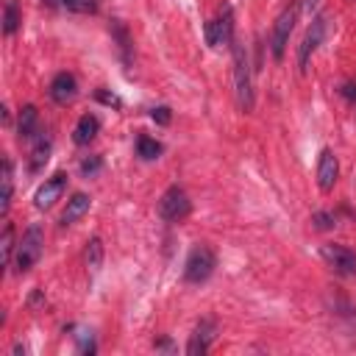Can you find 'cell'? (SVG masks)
I'll return each mask as SVG.
<instances>
[{
    "label": "cell",
    "mask_w": 356,
    "mask_h": 356,
    "mask_svg": "<svg viewBox=\"0 0 356 356\" xmlns=\"http://www.w3.org/2000/svg\"><path fill=\"white\" fill-rule=\"evenodd\" d=\"M234 92L242 111L253 108V70L248 58V47L234 42Z\"/></svg>",
    "instance_id": "cell-1"
},
{
    "label": "cell",
    "mask_w": 356,
    "mask_h": 356,
    "mask_svg": "<svg viewBox=\"0 0 356 356\" xmlns=\"http://www.w3.org/2000/svg\"><path fill=\"white\" fill-rule=\"evenodd\" d=\"M42 245H44L42 225H39V222L28 225V231L22 234V239H19V245H17V253H14V267H17V273H25V270H31V267L39 261Z\"/></svg>",
    "instance_id": "cell-2"
},
{
    "label": "cell",
    "mask_w": 356,
    "mask_h": 356,
    "mask_svg": "<svg viewBox=\"0 0 356 356\" xmlns=\"http://www.w3.org/2000/svg\"><path fill=\"white\" fill-rule=\"evenodd\" d=\"M298 14H300V3L298 0H289V6L278 14L275 25H273V36H270V50H273V58L281 61L284 53H286V42H289V33L298 22Z\"/></svg>",
    "instance_id": "cell-3"
},
{
    "label": "cell",
    "mask_w": 356,
    "mask_h": 356,
    "mask_svg": "<svg viewBox=\"0 0 356 356\" xmlns=\"http://www.w3.org/2000/svg\"><path fill=\"white\" fill-rule=\"evenodd\" d=\"M217 267V259H214V250L206 248V245H197L192 248V253L186 256V264H184V278L189 284H203Z\"/></svg>",
    "instance_id": "cell-4"
},
{
    "label": "cell",
    "mask_w": 356,
    "mask_h": 356,
    "mask_svg": "<svg viewBox=\"0 0 356 356\" xmlns=\"http://www.w3.org/2000/svg\"><path fill=\"white\" fill-rule=\"evenodd\" d=\"M189 211H192V203H189V197L181 186H170L159 200V214L167 222H181Z\"/></svg>",
    "instance_id": "cell-5"
},
{
    "label": "cell",
    "mask_w": 356,
    "mask_h": 356,
    "mask_svg": "<svg viewBox=\"0 0 356 356\" xmlns=\"http://www.w3.org/2000/svg\"><path fill=\"white\" fill-rule=\"evenodd\" d=\"M320 256L337 275H356V253L350 248H345V245H323Z\"/></svg>",
    "instance_id": "cell-6"
},
{
    "label": "cell",
    "mask_w": 356,
    "mask_h": 356,
    "mask_svg": "<svg viewBox=\"0 0 356 356\" xmlns=\"http://www.w3.org/2000/svg\"><path fill=\"white\" fill-rule=\"evenodd\" d=\"M206 42H209V47H220V44L234 42V14L228 6L214 19L206 22Z\"/></svg>",
    "instance_id": "cell-7"
},
{
    "label": "cell",
    "mask_w": 356,
    "mask_h": 356,
    "mask_svg": "<svg viewBox=\"0 0 356 356\" xmlns=\"http://www.w3.org/2000/svg\"><path fill=\"white\" fill-rule=\"evenodd\" d=\"M323 36H325V17H314L312 25H309V31H306V36H303V42H300V50H298V67H300V72L309 70V58L320 47Z\"/></svg>",
    "instance_id": "cell-8"
},
{
    "label": "cell",
    "mask_w": 356,
    "mask_h": 356,
    "mask_svg": "<svg viewBox=\"0 0 356 356\" xmlns=\"http://www.w3.org/2000/svg\"><path fill=\"white\" fill-rule=\"evenodd\" d=\"M64 189H67V172H56L53 178H47V181L36 189V195H33V206L42 209V211L50 209L56 200H61Z\"/></svg>",
    "instance_id": "cell-9"
},
{
    "label": "cell",
    "mask_w": 356,
    "mask_h": 356,
    "mask_svg": "<svg viewBox=\"0 0 356 356\" xmlns=\"http://www.w3.org/2000/svg\"><path fill=\"white\" fill-rule=\"evenodd\" d=\"M337 178H339V161H337V156L325 147V150L320 153V161H317V186H320L323 192H331L334 184H337Z\"/></svg>",
    "instance_id": "cell-10"
},
{
    "label": "cell",
    "mask_w": 356,
    "mask_h": 356,
    "mask_svg": "<svg viewBox=\"0 0 356 356\" xmlns=\"http://www.w3.org/2000/svg\"><path fill=\"white\" fill-rule=\"evenodd\" d=\"M50 97L58 103V106H67V103H72L75 100V95H78V81H75V75H70V72H58L53 81H50Z\"/></svg>",
    "instance_id": "cell-11"
},
{
    "label": "cell",
    "mask_w": 356,
    "mask_h": 356,
    "mask_svg": "<svg viewBox=\"0 0 356 356\" xmlns=\"http://www.w3.org/2000/svg\"><path fill=\"white\" fill-rule=\"evenodd\" d=\"M214 331H217V328H214L211 320H200V323L195 325V334H192L189 345H186V353H189V356H203V353L211 348L214 337H217Z\"/></svg>",
    "instance_id": "cell-12"
},
{
    "label": "cell",
    "mask_w": 356,
    "mask_h": 356,
    "mask_svg": "<svg viewBox=\"0 0 356 356\" xmlns=\"http://www.w3.org/2000/svg\"><path fill=\"white\" fill-rule=\"evenodd\" d=\"M89 206H92V197L83 195V192H75V195L67 200V209L61 211V225H72L78 217H83V214L89 211Z\"/></svg>",
    "instance_id": "cell-13"
},
{
    "label": "cell",
    "mask_w": 356,
    "mask_h": 356,
    "mask_svg": "<svg viewBox=\"0 0 356 356\" xmlns=\"http://www.w3.org/2000/svg\"><path fill=\"white\" fill-rule=\"evenodd\" d=\"M97 131H100V120H97L95 114H83V117L78 120L75 131H72V142H75V145H89V142L97 136Z\"/></svg>",
    "instance_id": "cell-14"
},
{
    "label": "cell",
    "mask_w": 356,
    "mask_h": 356,
    "mask_svg": "<svg viewBox=\"0 0 356 356\" xmlns=\"http://www.w3.org/2000/svg\"><path fill=\"white\" fill-rule=\"evenodd\" d=\"M36 122H39V111L36 106H22L19 111V120H17V136L19 139H33L36 136Z\"/></svg>",
    "instance_id": "cell-15"
},
{
    "label": "cell",
    "mask_w": 356,
    "mask_h": 356,
    "mask_svg": "<svg viewBox=\"0 0 356 356\" xmlns=\"http://www.w3.org/2000/svg\"><path fill=\"white\" fill-rule=\"evenodd\" d=\"M47 159H50V139L42 134V136H36L33 150H31V172H39Z\"/></svg>",
    "instance_id": "cell-16"
},
{
    "label": "cell",
    "mask_w": 356,
    "mask_h": 356,
    "mask_svg": "<svg viewBox=\"0 0 356 356\" xmlns=\"http://www.w3.org/2000/svg\"><path fill=\"white\" fill-rule=\"evenodd\" d=\"M50 6H61L75 14H95L100 8V0H47Z\"/></svg>",
    "instance_id": "cell-17"
},
{
    "label": "cell",
    "mask_w": 356,
    "mask_h": 356,
    "mask_svg": "<svg viewBox=\"0 0 356 356\" xmlns=\"http://www.w3.org/2000/svg\"><path fill=\"white\" fill-rule=\"evenodd\" d=\"M159 153H161V142L150 139L147 134H139V136H136V156H139V159L150 161V159H159Z\"/></svg>",
    "instance_id": "cell-18"
},
{
    "label": "cell",
    "mask_w": 356,
    "mask_h": 356,
    "mask_svg": "<svg viewBox=\"0 0 356 356\" xmlns=\"http://www.w3.org/2000/svg\"><path fill=\"white\" fill-rule=\"evenodd\" d=\"M0 181H3L0 211L6 214V211H8V206H11V189H14V184H11V161H8V159H3V175H0Z\"/></svg>",
    "instance_id": "cell-19"
},
{
    "label": "cell",
    "mask_w": 356,
    "mask_h": 356,
    "mask_svg": "<svg viewBox=\"0 0 356 356\" xmlns=\"http://www.w3.org/2000/svg\"><path fill=\"white\" fill-rule=\"evenodd\" d=\"M19 28V8L17 0H6V11H3V33L11 36Z\"/></svg>",
    "instance_id": "cell-20"
},
{
    "label": "cell",
    "mask_w": 356,
    "mask_h": 356,
    "mask_svg": "<svg viewBox=\"0 0 356 356\" xmlns=\"http://www.w3.org/2000/svg\"><path fill=\"white\" fill-rule=\"evenodd\" d=\"M0 250H3V267H8L14 259H11V250H14V225L6 222L3 228V239H0Z\"/></svg>",
    "instance_id": "cell-21"
},
{
    "label": "cell",
    "mask_w": 356,
    "mask_h": 356,
    "mask_svg": "<svg viewBox=\"0 0 356 356\" xmlns=\"http://www.w3.org/2000/svg\"><path fill=\"white\" fill-rule=\"evenodd\" d=\"M100 261H103V245H100L97 236H92V239L86 242V264H89L92 270H97Z\"/></svg>",
    "instance_id": "cell-22"
},
{
    "label": "cell",
    "mask_w": 356,
    "mask_h": 356,
    "mask_svg": "<svg viewBox=\"0 0 356 356\" xmlns=\"http://www.w3.org/2000/svg\"><path fill=\"white\" fill-rule=\"evenodd\" d=\"M111 31H114V36H117V42H120V50H122V58L128 61V50H131V39H128V31L120 25V22H111Z\"/></svg>",
    "instance_id": "cell-23"
},
{
    "label": "cell",
    "mask_w": 356,
    "mask_h": 356,
    "mask_svg": "<svg viewBox=\"0 0 356 356\" xmlns=\"http://www.w3.org/2000/svg\"><path fill=\"white\" fill-rule=\"evenodd\" d=\"M312 222H314L320 231H325V228H334V225H337V217L328 214V211H314V214H312Z\"/></svg>",
    "instance_id": "cell-24"
},
{
    "label": "cell",
    "mask_w": 356,
    "mask_h": 356,
    "mask_svg": "<svg viewBox=\"0 0 356 356\" xmlns=\"http://www.w3.org/2000/svg\"><path fill=\"white\" fill-rule=\"evenodd\" d=\"M100 167H103L100 156H89V159H83V161H81V172H83V175H95Z\"/></svg>",
    "instance_id": "cell-25"
},
{
    "label": "cell",
    "mask_w": 356,
    "mask_h": 356,
    "mask_svg": "<svg viewBox=\"0 0 356 356\" xmlns=\"http://www.w3.org/2000/svg\"><path fill=\"white\" fill-rule=\"evenodd\" d=\"M150 117H153V122H159V125H170V108H167V106H156V108L150 111Z\"/></svg>",
    "instance_id": "cell-26"
},
{
    "label": "cell",
    "mask_w": 356,
    "mask_h": 356,
    "mask_svg": "<svg viewBox=\"0 0 356 356\" xmlns=\"http://www.w3.org/2000/svg\"><path fill=\"white\" fill-rule=\"evenodd\" d=\"M95 97H97L100 103H106V106H114V108H120V106H122V103H120V97H117V95H108L106 89H97V92H95Z\"/></svg>",
    "instance_id": "cell-27"
},
{
    "label": "cell",
    "mask_w": 356,
    "mask_h": 356,
    "mask_svg": "<svg viewBox=\"0 0 356 356\" xmlns=\"http://www.w3.org/2000/svg\"><path fill=\"white\" fill-rule=\"evenodd\" d=\"M339 95H342V97H348L350 103H356V83H342Z\"/></svg>",
    "instance_id": "cell-28"
},
{
    "label": "cell",
    "mask_w": 356,
    "mask_h": 356,
    "mask_svg": "<svg viewBox=\"0 0 356 356\" xmlns=\"http://www.w3.org/2000/svg\"><path fill=\"white\" fill-rule=\"evenodd\" d=\"M317 3H320V0H306V6H309V8H314Z\"/></svg>",
    "instance_id": "cell-29"
}]
</instances>
